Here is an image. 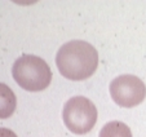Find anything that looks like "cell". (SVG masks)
Here are the masks:
<instances>
[{
	"mask_svg": "<svg viewBox=\"0 0 146 137\" xmlns=\"http://www.w3.org/2000/svg\"><path fill=\"white\" fill-rule=\"evenodd\" d=\"M56 65L62 76L70 80H86L98 66V52L84 40L65 43L56 55Z\"/></svg>",
	"mask_w": 146,
	"mask_h": 137,
	"instance_id": "6da1fadb",
	"label": "cell"
},
{
	"mask_svg": "<svg viewBox=\"0 0 146 137\" xmlns=\"http://www.w3.org/2000/svg\"><path fill=\"white\" fill-rule=\"evenodd\" d=\"M13 79L21 88L30 92L44 90L52 80V70L43 58L34 55H22L12 68Z\"/></svg>",
	"mask_w": 146,
	"mask_h": 137,
	"instance_id": "7a4b0ae2",
	"label": "cell"
},
{
	"mask_svg": "<svg viewBox=\"0 0 146 137\" xmlns=\"http://www.w3.org/2000/svg\"><path fill=\"white\" fill-rule=\"evenodd\" d=\"M64 123L70 132L75 134H86L97 122V109L94 104L84 96L71 97L64 105Z\"/></svg>",
	"mask_w": 146,
	"mask_h": 137,
	"instance_id": "3957f363",
	"label": "cell"
},
{
	"mask_svg": "<svg viewBox=\"0 0 146 137\" xmlns=\"http://www.w3.org/2000/svg\"><path fill=\"white\" fill-rule=\"evenodd\" d=\"M110 94L119 106L135 107L145 100L146 85L138 76L120 75L110 83Z\"/></svg>",
	"mask_w": 146,
	"mask_h": 137,
	"instance_id": "277c9868",
	"label": "cell"
},
{
	"mask_svg": "<svg viewBox=\"0 0 146 137\" xmlns=\"http://www.w3.org/2000/svg\"><path fill=\"white\" fill-rule=\"evenodd\" d=\"M100 137H132L129 127L121 122H109L102 127Z\"/></svg>",
	"mask_w": 146,
	"mask_h": 137,
	"instance_id": "5b68a950",
	"label": "cell"
},
{
	"mask_svg": "<svg viewBox=\"0 0 146 137\" xmlns=\"http://www.w3.org/2000/svg\"><path fill=\"white\" fill-rule=\"evenodd\" d=\"M0 137H17L14 132H12L8 128H1L0 129Z\"/></svg>",
	"mask_w": 146,
	"mask_h": 137,
	"instance_id": "8992f818",
	"label": "cell"
}]
</instances>
